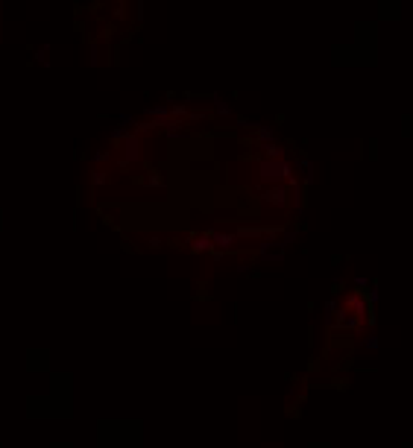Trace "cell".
I'll return each instance as SVG.
<instances>
[{
    "label": "cell",
    "mask_w": 413,
    "mask_h": 448,
    "mask_svg": "<svg viewBox=\"0 0 413 448\" xmlns=\"http://www.w3.org/2000/svg\"><path fill=\"white\" fill-rule=\"evenodd\" d=\"M258 182L264 185H282V182H293L291 179V165H287L284 158H264L258 165Z\"/></svg>",
    "instance_id": "obj_1"
},
{
    "label": "cell",
    "mask_w": 413,
    "mask_h": 448,
    "mask_svg": "<svg viewBox=\"0 0 413 448\" xmlns=\"http://www.w3.org/2000/svg\"><path fill=\"white\" fill-rule=\"evenodd\" d=\"M346 310H352L355 317H369V305H367V299L360 290H352V293H346Z\"/></svg>",
    "instance_id": "obj_2"
},
{
    "label": "cell",
    "mask_w": 413,
    "mask_h": 448,
    "mask_svg": "<svg viewBox=\"0 0 413 448\" xmlns=\"http://www.w3.org/2000/svg\"><path fill=\"white\" fill-rule=\"evenodd\" d=\"M208 234H211V246L220 249V252H226V249H232L237 243L235 232H208Z\"/></svg>",
    "instance_id": "obj_3"
},
{
    "label": "cell",
    "mask_w": 413,
    "mask_h": 448,
    "mask_svg": "<svg viewBox=\"0 0 413 448\" xmlns=\"http://www.w3.org/2000/svg\"><path fill=\"white\" fill-rule=\"evenodd\" d=\"M334 326H340L343 331H355V328L360 326V317H355L352 310L340 308V310H337V317H334Z\"/></svg>",
    "instance_id": "obj_4"
},
{
    "label": "cell",
    "mask_w": 413,
    "mask_h": 448,
    "mask_svg": "<svg viewBox=\"0 0 413 448\" xmlns=\"http://www.w3.org/2000/svg\"><path fill=\"white\" fill-rule=\"evenodd\" d=\"M203 252H214V246H211V234L205 232L203 238H196L191 243V255H203Z\"/></svg>",
    "instance_id": "obj_5"
},
{
    "label": "cell",
    "mask_w": 413,
    "mask_h": 448,
    "mask_svg": "<svg viewBox=\"0 0 413 448\" xmlns=\"http://www.w3.org/2000/svg\"><path fill=\"white\" fill-rule=\"evenodd\" d=\"M364 299H367V305H369V308L378 305V302H381V288H378V284H369L367 293H364Z\"/></svg>",
    "instance_id": "obj_6"
},
{
    "label": "cell",
    "mask_w": 413,
    "mask_h": 448,
    "mask_svg": "<svg viewBox=\"0 0 413 448\" xmlns=\"http://www.w3.org/2000/svg\"><path fill=\"white\" fill-rule=\"evenodd\" d=\"M364 348H367V352H378V348H381V337H378V334L369 331L367 337H364Z\"/></svg>",
    "instance_id": "obj_7"
},
{
    "label": "cell",
    "mask_w": 413,
    "mask_h": 448,
    "mask_svg": "<svg viewBox=\"0 0 413 448\" xmlns=\"http://www.w3.org/2000/svg\"><path fill=\"white\" fill-rule=\"evenodd\" d=\"M355 288H358V290H367V288H369V279H367V276H355Z\"/></svg>",
    "instance_id": "obj_8"
}]
</instances>
